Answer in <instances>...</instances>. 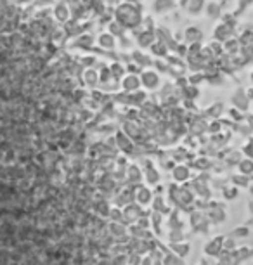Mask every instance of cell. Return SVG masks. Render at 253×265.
Listing matches in <instances>:
<instances>
[{"instance_id":"1","label":"cell","mask_w":253,"mask_h":265,"mask_svg":"<svg viewBox=\"0 0 253 265\" xmlns=\"http://www.w3.org/2000/svg\"><path fill=\"white\" fill-rule=\"evenodd\" d=\"M224 250V236H217V238H213L212 241H208L205 245V253L206 255H212V257H217L220 252Z\"/></svg>"},{"instance_id":"2","label":"cell","mask_w":253,"mask_h":265,"mask_svg":"<svg viewBox=\"0 0 253 265\" xmlns=\"http://www.w3.org/2000/svg\"><path fill=\"white\" fill-rule=\"evenodd\" d=\"M172 250L177 252V255L184 259V257H188L189 252H191V245H189V243H179L177 241V243H172Z\"/></svg>"},{"instance_id":"3","label":"cell","mask_w":253,"mask_h":265,"mask_svg":"<svg viewBox=\"0 0 253 265\" xmlns=\"http://www.w3.org/2000/svg\"><path fill=\"white\" fill-rule=\"evenodd\" d=\"M156 82H158L156 73L147 71V73H144V75H142V83H144V85H146V87H153V85H156Z\"/></svg>"},{"instance_id":"4","label":"cell","mask_w":253,"mask_h":265,"mask_svg":"<svg viewBox=\"0 0 253 265\" xmlns=\"http://www.w3.org/2000/svg\"><path fill=\"white\" fill-rule=\"evenodd\" d=\"M189 177V170L186 167H177L174 170V179L179 180V182H182V180H186Z\"/></svg>"},{"instance_id":"5","label":"cell","mask_w":253,"mask_h":265,"mask_svg":"<svg viewBox=\"0 0 253 265\" xmlns=\"http://www.w3.org/2000/svg\"><path fill=\"white\" fill-rule=\"evenodd\" d=\"M163 265H184V262H182V257L179 255H165Z\"/></svg>"},{"instance_id":"6","label":"cell","mask_w":253,"mask_h":265,"mask_svg":"<svg viewBox=\"0 0 253 265\" xmlns=\"http://www.w3.org/2000/svg\"><path fill=\"white\" fill-rule=\"evenodd\" d=\"M241 174H253V161L252 160H243L240 163Z\"/></svg>"},{"instance_id":"7","label":"cell","mask_w":253,"mask_h":265,"mask_svg":"<svg viewBox=\"0 0 253 265\" xmlns=\"http://www.w3.org/2000/svg\"><path fill=\"white\" fill-rule=\"evenodd\" d=\"M124 87L128 88V90H133V88L139 87V80H137V78H132V76H126V80L124 82Z\"/></svg>"},{"instance_id":"8","label":"cell","mask_w":253,"mask_h":265,"mask_svg":"<svg viewBox=\"0 0 253 265\" xmlns=\"http://www.w3.org/2000/svg\"><path fill=\"white\" fill-rule=\"evenodd\" d=\"M149 199H151V193L147 189H142V196L137 194V201H139V203L146 204V203H149Z\"/></svg>"},{"instance_id":"9","label":"cell","mask_w":253,"mask_h":265,"mask_svg":"<svg viewBox=\"0 0 253 265\" xmlns=\"http://www.w3.org/2000/svg\"><path fill=\"white\" fill-rule=\"evenodd\" d=\"M233 236H238V238H245V236H248V229H234Z\"/></svg>"},{"instance_id":"10","label":"cell","mask_w":253,"mask_h":265,"mask_svg":"<svg viewBox=\"0 0 253 265\" xmlns=\"http://www.w3.org/2000/svg\"><path fill=\"white\" fill-rule=\"evenodd\" d=\"M234 246H236V243H234V239H227V243L224 241V248H227V250H233Z\"/></svg>"},{"instance_id":"11","label":"cell","mask_w":253,"mask_h":265,"mask_svg":"<svg viewBox=\"0 0 253 265\" xmlns=\"http://www.w3.org/2000/svg\"><path fill=\"white\" fill-rule=\"evenodd\" d=\"M227 198H229V199H233V198H234V194H238V189H236V187H231V189L229 191H227Z\"/></svg>"},{"instance_id":"12","label":"cell","mask_w":253,"mask_h":265,"mask_svg":"<svg viewBox=\"0 0 253 265\" xmlns=\"http://www.w3.org/2000/svg\"><path fill=\"white\" fill-rule=\"evenodd\" d=\"M248 208H250V213L253 215V201H250V203H248Z\"/></svg>"},{"instance_id":"13","label":"cell","mask_w":253,"mask_h":265,"mask_svg":"<svg viewBox=\"0 0 253 265\" xmlns=\"http://www.w3.org/2000/svg\"><path fill=\"white\" fill-rule=\"evenodd\" d=\"M252 78H253V75H252Z\"/></svg>"}]
</instances>
